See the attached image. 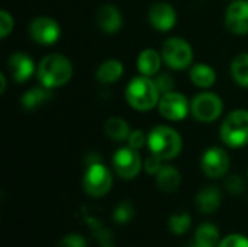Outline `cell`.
<instances>
[{
	"label": "cell",
	"mask_w": 248,
	"mask_h": 247,
	"mask_svg": "<svg viewBox=\"0 0 248 247\" xmlns=\"http://www.w3.org/2000/svg\"><path fill=\"white\" fill-rule=\"evenodd\" d=\"M36 76L44 87H61L71 80L73 64L67 57L61 54H49L44 57L38 64Z\"/></svg>",
	"instance_id": "obj_1"
},
{
	"label": "cell",
	"mask_w": 248,
	"mask_h": 247,
	"mask_svg": "<svg viewBox=\"0 0 248 247\" xmlns=\"http://www.w3.org/2000/svg\"><path fill=\"white\" fill-rule=\"evenodd\" d=\"M125 96L128 103L135 111H141V112L158 106L160 102V90L155 82L142 74L129 82L125 90Z\"/></svg>",
	"instance_id": "obj_2"
},
{
	"label": "cell",
	"mask_w": 248,
	"mask_h": 247,
	"mask_svg": "<svg viewBox=\"0 0 248 247\" xmlns=\"http://www.w3.org/2000/svg\"><path fill=\"white\" fill-rule=\"evenodd\" d=\"M147 144L151 154H155L163 160H171L177 157L183 146L179 132L166 125L153 128L147 137Z\"/></svg>",
	"instance_id": "obj_3"
},
{
	"label": "cell",
	"mask_w": 248,
	"mask_h": 247,
	"mask_svg": "<svg viewBox=\"0 0 248 247\" xmlns=\"http://www.w3.org/2000/svg\"><path fill=\"white\" fill-rule=\"evenodd\" d=\"M219 135L222 141L232 148L248 144V111L238 109L231 112L222 122Z\"/></svg>",
	"instance_id": "obj_4"
},
{
	"label": "cell",
	"mask_w": 248,
	"mask_h": 247,
	"mask_svg": "<svg viewBox=\"0 0 248 247\" xmlns=\"http://www.w3.org/2000/svg\"><path fill=\"white\" fill-rule=\"evenodd\" d=\"M113 185L112 173L106 166L99 162H93L89 165L84 176H83V188L87 195L93 198H100L109 194Z\"/></svg>",
	"instance_id": "obj_5"
},
{
	"label": "cell",
	"mask_w": 248,
	"mask_h": 247,
	"mask_svg": "<svg viewBox=\"0 0 248 247\" xmlns=\"http://www.w3.org/2000/svg\"><path fill=\"white\" fill-rule=\"evenodd\" d=\"M163 61L173 70H183L193 60V49L189 42L182 38H169L161 49Z\"/></svg>",
	"instance_id": "obj_6"
},
{
	"label": "cell",
	"mask_w": 248,
	"mask_h": 247,
	"mask_svg": "<svg viewBox=\"0 0 248 247\" xmlns=\"http://www.w3.org/2000/svg\"><path fill=\"white\" fill-rule=\"evenodd\" d=\"M224 109L222 99L217 96L215 93H199L198 96L193 98L190 103V111L192 115L201 121V122H214L217 121Z\"/></svg>",
	"instance_id": "obj_7"
},
{
	"label": "cell",
	"mask_w": 248,
	"mask_h": 247,
	"mask_svg": "<svg viewBox=\"0 0 248 247\" xmlns=\"http://www.w3.org/2000/svg\"><path fill=\"white\" fill-rule=\"evenodd\" d=\"M113 163V169L116 172V175L122 179H134L142 166L141 162V156L138 153V150L132 148V147H124L119 148L112 159Z\"/></svg>",
	"instance_id": "obj_8"
},
{
	"label": "cell",
	"mask_w": 248,
	"mask_h": 247,
	"mask_svg": "<svg viewBox=\"0 0 248 247\" xmlns=\"http://www.w3.org/2000/svg\"><path fill=\"white\" fill-rule=\"evenodd\" d=\"M31 38L41 45H52L61 36V28L57 20L48 16L35 17L29 23Z\"/></svg>",
	"instance_id": "obj_9"
},
{
	"label": "cell",
	"mask_w": 248,
	"mask_h": 247,
	"mask_svg": "<svg viewBox=\"0 0 248 247\" xmlns=\"http://www.w3.org/2000/svg\"><path fill=\"white\" fill-rule=\"evenodd\" d=\"M203 173L211 179H218L227 175L230 169V156L221 147L208 148L201 160Z\"/></svg>",
	"instance_id": "obj_10"
},
{
	"label": "cell",
	"mask_w": 248,
	"mask_h": 247,
	"mask_svg": "<svg viewBox=\"0 0 248 247\" xmlns=\"http://www.w3.org/2000/svg\"><path fill=\"white\" fill-rule=\"evenodd\" d=\"M190 105L185 95L179 92H169L160 98L158 111L169 121H182L186 118Z\"/></svg>",
	"instance_id": "obj_11"
},
{
	"label": "cell",
	"mask_w": 248,
	"mask_h": 247,
	"mask_svg": "<svg viewBox=\"0 0 248 247\" xmlns=\"http://www.w3.org/2000/svg\"><path fill=\"white\" fill-rule=\"evenodd\" d=\"M225 25L235 35L248 33V0L232 1L225 13Z\"/></svg>",
	"instance_id": "obj_12"
},
{
	"label": "cell",
	"mask_w": 248,
	"mask_h": 247,
	"mask_svg": "<svg viewBox=\"0 0 248 247\" xmlns=\"http://www.w3.org/2000/svg\"><path fill=\"white\" fill-rule=\"evenodd\" d=\"M148 20L153 28L161 32H167L174 28L177 15L173 6H170L166 1H157L150 7L148 12Z\"/></svg>",
	"instance_id": "obj_13"
},
{
	"label": "cell",
	"mask_w": 248,
	"mask_h": 247,
	"mask_svg": "<svg viewBox=\"0 0 248 247\" xmlns=\"http://www.w3.org/2000/svg\"><path fill=\"white\" fill-rule=\"evenodd\" d=\"M94 17H96L97 26L106 33L118 32L122 28V23H124V19H122V15H121L119 9L112 6V4H102L96 10Z\"/></svg>",
	"instance_id": "obj_14"
},
{
	"label": "cell",
	"mask_w": 248,
	"mask_h": 247,
	"mask_svg": "<svg viewBox=\"0 0 248 247\" xmlns=\"http://www.w3.org/2000/svg\"><path fill=\"white\" fill-rule=\"evenodd\" d=\"M7 67L16 83H23L32 77L35 71V64L32 58L25 52H15L9 57Z\"/></svg>",
	"instance_id": "obj_15"
},
{
	"label": "cell",
	"mask_w": 248,
	"mask_h": 247,
	"mask_svg": "<svg viewBox=\"0 0 248 247\" xmlns=\"http://www.w3.org/2000/svg\"><path fill=\"white\" fill-rule=\"evenodd\" d=\"M222 201L221 191L217 186H206L196 195V207L203 214L215 213Z\"/></svg>",
	"instance_id": "obj_16"
},
{
	"label": "cell",
	"mask_w": 248,
	"mask_h": 247,
	"mask_svg": "<svg viewBox=\"0 0 248 247\" xmlns=\"http://www.w3.org/2000/svg\"><path fill=\"white\" fill-rule=\"evenodd\" d=\"M161 60L163 57L153 48H147L144 49L140 55H138V61H137V67L140 70V73L142 76L147 77H153L160 71L161 67Z\"/></svg>",
	"instance_id": "obj_17"
},
{
	"label": "cell",
	"mask_w": 248,
	"mask_h": 247,
	"mask_svg": "<svg viewBox=\"0 0 248 247\" xmlns=\"http://www.w3.org/2000/svg\"><path fill=\"white\" fill-rule=\"evenodd\" d=\"M124 74V66L119 60L110 58L105 61L96 71V79L102 84H112L118 82Z\"/></svg>",
	"instance_id": "obj_18"
},
{
	"label": "cell",
	"mask_w": 248,
	"mask_h": 247,
	"mask_svg": "<svg viewBox=\"0 0 248 247\" xmlns=\"http://www.w3.org/2000/svg\"><path fill=\"white\" fill-rule=\"evenodd\" d=\"M52 93H51V89L48 87H33V89H29L20 99V103L22 106L26 109V111H35L38 108H41L42 105H45L49 99H51Z\"/></svg>",
	"instance_id": "obj_19"
},
{
	"label": "cell",
	"mask_w": 248,
	"mask_h": 247,
	"mask_svg": "<svg viewBox=\"0 0 248 247\" xmlns=\"http://www.w3.org/2000/svg\"><path fill=\"white\" fill-rule=\"evenodd\" d=\"M155 176H157V186L164 192H174L182 182L179 170L173 166H163Z\"/></svg>",
	"instance_id": "obj_20"
},
{
	"label": "cell",
	"mask_w": 248,
	"mask_h": 247,
	"mask_svg": "<svg viewBox=\"0 0 248 247\" xmlns=\"http://www.w3.org/2000/svg\"><path fill=\"white\" fill-rule=\"evenodd\" d=\"M190 80L195 86L208 89L215 84L217 74L212 67H209L206 64H196L190 70Z\"/></svg>",
	"instance_id": "obj_21"
},
{
	"label": "cell",
	"mask_w": 248,
	"mask_h": 247,
	"mask_svg": "<svg viewBox=\"0 0 248 247\" xmlns=\"http://www.w3.org/2000/svg\"><path fill=\"white\" fill-rule=\"evenodd\" d=\"M219 230L212 223H203L198 227L195 233V243L202 247H218L219 245Z\"/></svg>",
	"instance_id": "obj_22"
},
{
	"label": "cell",
	"mask_w": 248,
	"mask_h": 247,
	"mask_svg": "<svg viewBox=\"0 0 248 247\" xmlns=\"http://www.w3.org/2000/svg\"><path fill=\"white\" fill-rule=\"evenodd\" d=\"M105 132L113 141H125L128 140L131 130L126 121H124L119 116H112L105 124Z\"/></svg>",
	"instance_id": "obj_23"
},
{
	"label": "cell",
	"mask_w": 248,
	"mask_h": 247,
	"mask_svg": "<svg viewBox=\"0 0 248 247\" xmlns=\"http://www.w3.org/2000/svg\"><path fill=\"white\" fill-rule=\"evenodd\" d=\"M231 74L240 86L248 87V54H240L234 58Z\"/></svg>",
	"instance_id": "obj_24"
},
{
	"label": "cell",
	"mask_w": 248,
	"mask_h": 247,
	"mask_svg": "<svg viewBox=\"0 0 248 247\" xmlns=\"http://www.w3.org/2000/svg\"><path fill=\"white\" fill-rule=\"evenodd\" d=\"M192 226V218L187 213H180V214H173L169 220V229L173 234L182 236L189 231Z\"/></svg>",
	"instance_id": "obj_25"
},
{
	"label": "cell",
	"mask_w": 248,
	"mask_h": 247,
	"mask_svg": "<svg viewBox=\"0 0 248 247\" xmlns=\"http://www.w3.org/2000/svg\"><path fill=\"white\" fill-rule=\"evenodd\" d=\"M113 220L119 224H126L129 221H132L134 215H135V210L132 207L131 202L128 201H124V202H119L115 210H113Z\"/></svg>",
	"instance_id": "obj_26"
},
{
	"label": "cell",
	"mask_w": 248,
	"mask_h": 247,
	"mask_svg": "<svg viewBox=\"0 0 248 247\" xmlns=\"http://www.w3.org/2000/svg\"><path fill=\"white\" fill-rule=\"evenodd\" d=\"M93 236L96 237V240L99 242L100 247H115L113 242V233L109 229H103L99 226H94V233Z\"/></svg>",
	"instance_id": "obj_27"
},
{
	"label": "cell",
	"mask_w": 248,
	"mask_h": 247,
	"mask_svg": "<svg viewBox=\"0 0 248 247\" xmlns=\"http://www.w3.org/2000/svg\"><path fill=\"white\" fill-rule=\"evenodd\" d=\"M225 186H227L228 192L232 194V195H240L246 189V183H244V181H243V178L240 175H231L227 179Z\"/></svg>",
	"instance_id": "obj_28"
},
{
	"label": "cell",
	"mask_w": 248,
	"mask_h": 247,
	"mask_svg": "<svg viewBox=\"0 0 248 247\" xmlns=\"http://www.w3.org/2000/svg\"><path fill=\"white\" fill-rule=\"evenodd\" d=\"M57 247H87V242L83 236L73 233V234L64 236L60 240V243L57 245Z\"/></svg>",
	"instance_id": "obj_29"
},
{
	"label": "cell",
	"mask_w": 248,
	"mask_h": 247,
	"mask_svg": "<svg viewBox=\"0 0 248 247\" xmlns=\"http://www.w3.org/2000/svg\"><path fill=\"white\" fill-rule=\"evenodd\" d=\"M218 247H248V239L241 234H230L219 242Z\"/></svg>",
	"instance_id": "obj_30"
},
{
	"label": "cell",
	"mask_w": 248,
	"mask_h": 247,
	"mask_svg": "<svg viewBox=\"0 0 248 247\" xmlns=\"http://www.w3.org/2000/svg\"><path fill=\"white\" fill-rule=\"evenodd\" d=\"M155 84H157V87H158V90H160V93H169V92H173V87H174V79L170 76V74H167V73H163V74H160L155 80Z\"/></svg>",
	"instance_id": "obj_31"
},
{
	"label": "cell",
	"mask_w": 248,
	"mask_h": 247,
	"mask_svg": "<svg viewBox=\"0 0 248 247\" xmlns=\"http://www.w3.org/2000/svg\"><path fill=\"white\" fill-rule=\"evenodd\" d=\"M13 29V17L9 12L3 10L0 13V32H1V38H6Z\"/></svg>",
	"instance_id": "obj_32"
},
{
	"label": "cell",
	"mask_w": 248,
	"mask_h": 247,
	"mask_svg": "<svg viewBox=\"0 0 248 247\" xmlns=\"http://www.w3.org/2000/svg\"><path fill=\"white\" fill-rule=\"evenodd\" d=\"M161 162H163V159H160V157L155 156V154H151V156L145 160V165H144L145 172H147L148 175H157V173L161 170V167H163Z\"/></svg>",
	"instance_id": "obj_33"
},
{
	"label": "cell",
	"mask_w": 248,
	"mask_h": 247,
	"mask_svg": "<svg viewBox=\"0 0 248 247\" xmlns=\"http://www.w3.org/2000/svg\"><path fill=\"white\" fill-rule=\"evenodd\" d=\"M145 143H147V137H145L144 132L140 131V130L132 131V132L129 134V137H128V144H129V147H132V148H135V150L144 147Z\"/></svg>",
	"instance_id": "obj_34"
},
{
	"label": "cell",
	"mask_w": 248,
	"mask_h": 247,
	"mask_svg": "<svg viewBox=\"0 0 248 247\" xmlns=\"http://www.w3.org/2000/svg\"><path fill=\"white\" fill-rule=\"evenodd\" d=\"M0 80H1V89H0V93H4V89H6V77H4V74H3V73L0 74Z\"/></svg>",
	"instance_id": "obj_35"
},
{
	"label": "cell",
	"mask_w": 248,
	"mask_h": 247,
	"mask_svg": "<svg viewBox=\"0 0 248 247\" xmlns=\"http://www.w3.org/2000/svg\"><path fill=\"white\" fill-rule=\"evenodd\" d=\"M190 247H202V246H199V245H196V243H193V245H192V246Z\"/></svg>",
	"instance_id": "obj_36"
},
{
	"label": "cell",
	"mask_w": 248,
	"mask_h": 247,
	"mask_svg": "<svg viewBox=\"0 0 248 247\" xmlns=\"http://www.w3.org/2000/svg\"><path fill=\"white\" fill-rule=\"evenodd\" d=\"M247 176H248V173H247Z\"/></svg>",
	"instance_id": "obj_37"
}]
</instances>
